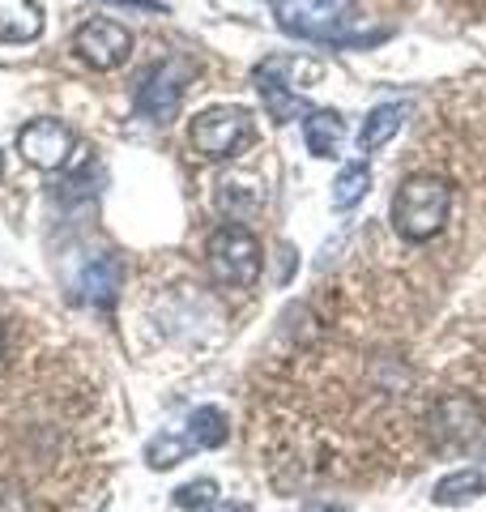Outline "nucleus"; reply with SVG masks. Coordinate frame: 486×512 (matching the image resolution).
<instances>
[{"mask_svg": "<svg viewBox=\"0 0 486 512\" xmlns=\"http://www.w3.org/2000/svg\"><path fill=\"white\" fill-rule=\"evenodd\" d=\"M73 52L86 60L90 69L111 73V69H120V64L133 56V35H128L120 22H111V18H94L73 35Z\"/></svg>", "mask_w": 486, "mask_h": 512, "instance_id": "0eeeda50", "label": "nucleus"}, {"mask_svg": "<svg viewBox=\"0 0 486 512\" xmlns=\"http://www.w3.org/2000/svg\"><path fill=\"white\" fill-rule=\"evenodd\" d=\"M43 35L39 0H0V43H35Z\"/></svg>", "mask_w": 486, "mask_h": 512, "instance_id": "ddd939ff", "label": "nucleus"}, {"mask_svg": "<svg viewBox=\"0 0 486 512\" xmlns=\"http://www.w3.org/2000/svg\"><path fill=\"white\" fill-rule=\"evenodd\" d=\"M175 504H180V508H214L218 504V483H214V478L184 483L180 491H175Z\"/></svg>", "mask_w": 486, "mask_h": 512, "instance_id": "a211bd4d", "label": "nucleus"}, {"mask_svg": "<svg viewBox=\"0 0 486 512\" xmlns=\"http://www.w3.org/2000/svg\"><path fill=\"white\" fill-rule=\"evenodd\" d=\"M448 205H452V184L435 171H414L397 184L393 197V231L410 244L440 235L448 222Z\"/></svg>", "mask_w": 486, "mask_h": 512, "instance_id": "f257e3e1", "label": "nucleus"}, {"mask_svg": "<svg viewBox=\"0 0 486 512\" xmlns=\"http://www.w3.org/2000/svg\"><path fill=\"white\" fill-rule=\"evenodd\" d=\"M205 256H209V274H214L222 286H256L261 278V265H265V252H261V239H256L248 227L239 222H226L209 235L205 244Z\"/></svg>", "mask_w": 486, "mask_h": 512, "instance_id": "f03ea898", "label": "nucleus"}, {"mask_svg": "<svg viewBox=\"0 0 486 512\" xmlns=\"http://www.w3.org/2000/svg\"><path fill=\"white\" fill-rule=\"evenodd\" d=\"M256 94H261V103H265V111H269V120H278V124H286V120H299V116H307V99L286 82V77H278V69H273V60L269 64H261L256 69Z\"/></svg>", "mask_w": 486, "mask_h": 512, "instance_id": "1a4fd4ad", "label": "nucleus"}, {"mask_svg": "<svg viewBox=\"0 0 486 512\" xmlns=\"http://www.w3.org/2000/svg\"><path fill=\"white\" fill-rule=\"evenodd\" d=\"M107 5H120V9H137V13H162L167 5H158V0H107Z\"/></svg>", "mask_w": 486, "mask_h": 512, "instance_id": "aec40b11", "label": "nucleus"}, {"mask_svg": "<svg viewBox=\"0 0 486 512\" xmlns=\"http://www.w3.org/2000/svg\"><path fill=\"white\" fill-rule=\"evenodd\" d=\"M209 512H252V504H214Z\"/></svg>", "mask_w": 486, "mask_h": 512, "instance_id": "4be33fe9", "label": "nucleus"}, {"mask_svg": "<svg viewBox=\"0 0 486 512\" xmlns=\"http://www.w3.org/2000/svg\"><path fill=\"white\" fill-rule=\"evenodd\" d=\"M0 512H39L18 487H0Z\"/></svg>", "mask_w": 486, "mask_h": 512, "instance_id": "6ab92c4d", "label": "nucleus"}, {"mask_svg": "<svg viewBox=\"0 0 486 512\" xmlns=\"http://www.w3.org/2000/svg\"><path fill=\"white\" fill-rule=\"evenodd\" d=\"M401 124H405V107H401V103H380V107H371L367 120H363V128H359V150H363V154L384 150L388 141L401 133Z\"/></svg>", "mask_w": 486, "mask_h": 512, "instance_id": "4468645a", "label": "nucleus"}, {"mask_svg": "<svg viewBox=\"0 0 486 512\" xmlns=\"http://www.w3.org/2000/svg\"><path fill=\"white\" fill-rule=\"evenodd\" d=\"M77 295L94 308H111L120 295V261L116 256H90L77 274Z\"/></svg>", "mask_w": 486, "mask_h": 512, "instance_id": "9d476101", "label": "nucleus"}, {"mask_svg": "<svg viewBox=\"0 0 486 512\" xmlns=\"http://www.w3.org/2000/svg\"><path fill=\"white\" fill-rule=\"evenodd\" d=\"M354 0H273V18L295 39H333Z\"/></svg>", "mask_w": 486, "mask_h": 512, "instance_id": "39448f33", "label": "nucleus"}, {"mask_svg": "<svg viewBox=\"0 0 486 512\" xmlns=\"http://www.w3.org/2000/svg\"><path fill=\"white\" fill-rule=\"evenodd\" d=\"M0 355H5V325H0Z\"/></svg>", "mask_w": 486, "mask_h": 512, "instance_id": "5701e85b", "label": "nucleus"}, {"mask_svg": "<svg viewBox=\"0 0 486 512\" xmlns=\"http://www.w3.org/2000/svg\"><path fill=\"white\" fill-rule=\"evenodd\" d=\"M486 436V419L478 402L469 397H444L440 406L431 414V440L440 453H457V448H469Z\"/></svg>", "mask_w": 486, "mask_h": 512, "instance_id": "423d86ee", "label": "nucleus"}, {"mask_svg": "<svg viewBox=\"0 0 486 512\" xmlns=\"http://www.w3.org/2000/svg\"><path fill=\"white\" fill-rule=\"evenodd\" d=\"M478 495H486V461H469V466L444 474L435 483L431 500L440 508H461V504H474Z\"/></svg>", "mask_w": 486, "mask_h": 512, "instance_id": "f8f14e48", "label": "nucleus"}, {"mask_svg": "<svg viewBox=\"0 0 486 512\" xmlns=\"http://www.w3.org/2000/svg\"><path fill=\"white\" fill-rule=\"evenodd\" d=\"M303 141H307V150H312L316 158H337V154H342V146H346L342 111H333V107L307 111V116H303Z\"/></svg>", "mask_w": 486, "mask_h": 512, "instance_id": "9b49d317", "label": "nucleus"}, {"mask_svg": "<svg viewBox=\"0 0 486 512\" xmlns=\"http://www.w3.org/2000/svg\"><path fill=\"white\" fill-rule=\"evenodd\" d=\"M188 82H192V64L188 60L171 56V60L154 64V69L145 73L141 90H137V111L145 120H154V124H171L175 116H180Z\"/></svg>", "mask_w": 486, "mask_h": 512, "instance_id": "20e7f679", "label": "nucleus"}, {"mask_svg": "<svg viewBox=\"0 0 486 512\" xmlns=\"http://www.w3.org/2000/svg\"><path fill=\"white\" fill-rule=\"evenodd\" d=\"M73 150H77V137L60 120H30L18 133V154L39 171H60L73 158Z\"/></svg>", "mask_w": 486, "mask_h": 512, "instance_id": "6e6552de", "label": "nucleus"}, {"mask_svg": "<svg viewBox=\"0 0 486 512\" xmlns=\"http://www.w3.org/2000/svg\"><path fill=\"white\" fill-rule=\"evenodd\" d=\"M184 436L192 440V448H222L226 436H231V427H226V414L218 406H197L188 414Z\"/></svg>", "mask_w": 486, "mask_h": 512, "instance_id": "2eb2a0df", "label": "nucleus"}, {"mask_svg": "<svg viewBox=\"0 0 486 512\" xmlns=\"http://www.w3.org/2000/svg\"><path fill=\"white\" fill-rule=\"evenodd\" d=\"M188 453H192V440L184 436V431H162V436H154L150 444H145V461H150L154 470L180 466Z\"/></svg>", "mask_w": 486, "mask_h": 512, "instance_id": "f3484780", "label": "nucleus"}, {"mask_svg": "<svg viewBox=\"0 0 486 512\" xmlns=\"http://www.w3.org/2000/svg\"><path fill=\"white\" fill-rule=\"evenodd\" d=\"M367 188H371V167L367 163L342 167L337 180H333V210H354V205L367 197Z\"/></svg>", "mask_w": 486, "mask_h": 512, "instance_id": "dca6fc26", "label": "nucleus"}, {"mask_svg": "<svg viewBox=\"0 0 486 512\" xmlns=\"http://www.w3.org/2000/svg\"><path fill=\"white\" fill-rule=\"evenodd\" d=\"M256 137V124H252V111L248 107H235V103H222V107H205L197 120L188 124V141L201 158H235L243 146H252Z\"/></svg>", "mask_w": 486, "mask_h": 512, "instance_id": "7ed1b4c3", "label": "nucleus"}, {"mask_svg": "<svg viewBox=\"0 0 486 512\" xmlns=\"http://www.w3.org/2000/svg\"><path fill=\"white\" fill-rule=\"evenodd\" d=\"M303 512H350V508H342V504H329V500H312Z\"/></svg>", "mask_w": 486, "mask_h": 512, "instance_id": "412c9836", "label": "nucleus"}]
</instances>
